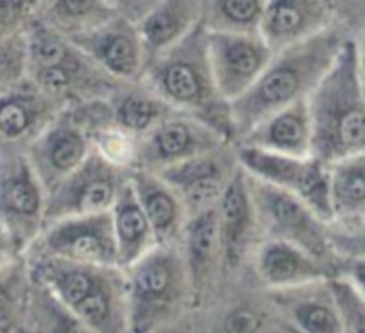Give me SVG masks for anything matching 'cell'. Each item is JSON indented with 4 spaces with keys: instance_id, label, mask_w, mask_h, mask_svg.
I'll return each mask as SVG.
<instances>
[{
    "instance_id": "cell-17",
    "label": "cell",
    "mask_w": 365,
    "mask_h": 333,
    "mask_svg": "<svg viewBox=\"0 0 365 333\" xmlns=\"http://www.w3.org/2000/svg\"><path fill=\"white\" fill-rule=\"evenodd\" d=\"M70 40L120 83H136L142 79L147 58L138 27L125 16L117 15L110 22L70 36Z\"/></svg>"
},
{
    "instance_id": "cell-28",
    "label": "cell",
    "mask_w": 365,
    "mask_h": 333,
    "mask_svg": "<svg viewBox=\"0 0 365 333\" xmlns=\"http://www.w3.org/2000/svg\"><path fill=\"white\" fill-rule=\"evenodd\" d=\"M111 217L117 240L118 265L125 269L158 244L156 235L136 198L131 180L125 181L118 192L111 206Z\"/></svg>"
},
{
    "instance_id": "cell-15",
    "label": "cell",
    "mask_w": 365,
    "mask_h": 333,
    "mask_svg": "<svg viewBox=\"0 0 365 333\" xmlns=\"http://www.w3.org/2000/svg\"><path fill=\"white\" fill-rule=\"evenodd\" d=\"M93 149L91 135L68 106L31 142L26 149L45 192L79 167Z\"/></svg>"
},
{
    "instance_id": "cell-19",
    "label": "cell",
    "mask_w": 365,
    "mask_h": 333,
    "mask_svg": "<svg viewBox=\"0 0 365 333\" xmlns=\"http://www.w3.org/2000/svg\"><path fill=\"white\" fill-rule=\"evenodd\" d=\"M267 296L294 329L307 333L344 332L328 280L267 289Z\"/></svg>"
},
{
    "instance_id": "cell-26",
    "label": "cell",
    "mask_w": 365,
    "mask_h": 333,
    "mask_svg": "<svg viewBox=\"0 0 365 333\" xmlns=\"http://www.w3.org/2000/svg\"><path fill=\"white\" fill-rule=\"evenodd\" d=\"M108 125L133 140L140 138L154 128L158 122L175 113L167 103L150 92L142 81L122 83L106 99Z\"/></svg>"
},
{
    "instance_id": "cell-24",
    "label": "cell",
    "mask_w": 365,
    "mask_h": 333,
    "mask_svg": "<svg viewBox=\"0 0 365 333\" xmlns=\"http://www.w3.org/2000/svg\"><path fill=\"white\" fill-rule=\"evenodd\" d=\"M135 194L153 226L158 244H181L188 215L179 195L158 174L131 169Z\"/></svg>"
},
{
    "instance_id": "cell-35",
    "label": "cell",
    "mask_w": 365,
    "mask_h": 333,
    "mask_svg": "<svg viewBox=\"0 0 365 333\" xmlns=\"http://www.w3.org/2000/svg\"><path fill=\"white\" fill-rule=\"evenodd\" d=\"M43 0H0V36L24 33L36 19Z\"/></svg>"
},
{
    "instance_id": "cell-40",
    "label": "cell",
    "mask_w": 365,
    "mask_h": 333,
    "mask_svg": "<svg viewBox=\"0 0 365 333\" xmlns=\"http://www.w3.org/2000/svg\"><path fill=\"white\" fill-rule=\"evenodd\" d=\"M358 70H360V81L361 88L365 93V34L360 41H358Z\"/></svg>"
},
{
    "instance_id": "cell-12",
    "label": "cell",
    "mask_w": 365,
    "mask_h": 333,
    "mask_svg": "<svg viewBox=\"0 0 365 333\" xmlns=\"http://www.w3.org/2000/svg\"><path fill=\"white\" fill-rule=\"evenodd\" d=\"M47 192L34 173L26 150L0 153V222L26 245V251L45 226Z\"/></svg>"
},
{
    "instance_id": "cell-29",
    "label": "cell",
    "mask_w": 365,
    "mask_h": 333,
    "mask_svg": "<svg viewBox=\"0 0 365 333\" xmlns=\"http://www.w3.org/2000/svg\"><path fill=\"white\" fill-rule=\"evenodd\" d=\"M117 15L110 0H43L34 20L70 38L96 29Z\"/></svg>"
},
{
    "instance_id": "cell-1",
    "label": "cell",
    "mask_w": 365,
    "mask_h": 333,
    "mask_svg": "<svg viewBox=\"0 0 365 333\" xmlns=\"http://www.w3.org/2000/svg\"><path fill=\"white\" fill-rule=\"evenodd\" d=\"M346 38V31L331 24L314 36L274 52L255 85L230 104L237 140L263 118L307 99L335 61Z\"/></svg>"
},
{
    "instance_id": "cell-3",
    "label": "cell",
    "mask_w": 365,
    "mask_h": 333,
    "mask_svg": "<svg viewBox=\"0 0 365 333\" xmlns=\"http://www.w3.org/2000/svg\"><path fill=\"white\" fill-rule=\"evenodd\" d=\"M140 81L172 110L213 125L235 143L231 108L217 90L208 58V33L202 24L147 63Z\"/></svg>"
},
{
    "instance_id": "cell-13",
    "label": "cell",
    "mask_w": 365,
    "mask_h": 333,
    "mask_svg": "<svg viewBox=\"0 0 365 333\" xmlns=\"http://www.w3.org/2000/svg\"><path fill=\"white\" fill-rule=\"evenodd\" d=\"M208 33V58L220 96L233 103L262 76L274 51L259 33Z\"/></svg>"
},
{
    "instance_id": "cell-20",
    "label": "cell",
    "mask_w": 365,
    "mask_h": 333,
    "mask_svg": "<svg viewBox=\"0 0 365 333\" xmlns=\"http://www.w3.org/2000/svg\"><path fill=\"white\" fill-rule=\"evenodd\" d=\"M333 16L331 0H267L259 34L278 52L331 26Z\"/></svg>"
},
{
    "instance_id": "cell-16",
    "label": "cell",
    "mask_w": 365,
    "mask_h": 333,
    "mask_svg": "<svg viewBox=\"0 0 365 333\" xmlns=\"http://www.w3.org/2000/svg\"><path fill=\"white\" fill-rule=\"evenodd\" d=\"M63 108L27 76L0 88V153L26 150Z\"/></svg>"
},
{
    "instance_id": "cell-23",
    "label": "cell",
    "mask_w": 365,
    "mask_h": 333,
    "mask_svg": "<svg viewBox=\"0 0 365 333\" xmlns=\"http://www.w3.org/2000/svg\"><path fill=\"white\" fill-rule=\"evenodd\" d=\"M237 143L272 150V153L290 154V156L314 154L312 153V118L308 97L263 118L251 131L240 136Z\"/></svg>"
},
{
    "instance_id": "cell-21",
    "label": "cell",
    "mask_w": 365,
    "mask_h": 333,
    "mask_svg": "<svg viewBox=\"0 0 365 333\" xmlns=\"http://www.w3.org/2000/svg\"><path fill=\"white\" fill-rule=\"evenodd\" d=\"M194 299H201L215 287L224 272L217 205L188 217L181 240Z\"/></svg>"
},
{
    "instance_id": "cell-31",
    "label": "cell",
    "mask_w": 365,
    "mask_h": 333,
    "mask_svg": "<svg viewBox=\"0 0 365 333\" xmlns=\"http://www.w3.org/2000/svg\"><path fill=\"white\" fill-rule=\"evenodd\" d=\"M267 0H202L201 24L215 33H259Z\"/></svg>"
},
{
    "instance_id": "cell-25",
    "label": "cell",
    "mask_w": 365,
    "mask_h": 333,
    "mask_svg": "<svg viewBox=\"0 0 365 333\" xmlns=\"http://www.w3.org/2000/svg\"><path fill=\"white\" fill-rule=\"evenodd\" d=\"M202 0H160L136 22L147 63L174 47L201 24Z\"/></svg>"
},
{
    "instance_id": "cell-39",
    "label": "cell",
    "mask_w": 365,
    "mask_h": 333,
    "mask_svg": "<svg viewBox=\"0 0 365 333\" xmlns=\"http://www.w3.org/2000/svg\"><path fill=\"white\" fill-rule=\"evenodd\" d=\"M340 275L349 278L365 296V258H344L340 264Z\"/></svg>"
},
{
    "instance_id": "cell-22",
    "label": "cell",
    "mask_w": 365,
    "mask_h": 333,
    "mask_svg": "<svg viewBox=\"0 0 365 333\" xmlns=\"http://www.w3.org/2000/svg\"><path fill=\"white\" fill-rule=\"evenodd\" d=\"M255 269L267 289H283L340 275L335 267L317 260L297 245L272 238H265L256 251Z\"/></svg>"
},
{
    "instance_id": "cell-2",
    "label": "cell",
    "mask_w": 365,
    "mask_h": 333,
    "mask_svg": "<svg viewBox=\"0 0 365 333\" xmlns=\"http://www.w3.org/2000/svg\"><path fill=\"white\" fill-rule=\"evenodd\" d=\"M31 280L54 294L84 329L129 332L125 272L118 265H93L43 253H26Z\"/></svg>"
},
{
    "instance_id": "cell-30",
    "label": "cell",
    "mask_w": 365,
    "mask_h": 333,
    "mask_svg": "<svg viewBox=\"0 0 365 333\" xmlns=\"http://www.w3.org/2000/svg\"><path fill=\"white\" fill-rule=\"evenodd\" d=\"M31 287L26 258L0 267V333L27 329Z\"/></svg>"
},
{
    "instance_id": "cell-34",
    "label": "cell",
    "mask_w": 365,
    "mask_h": 333,
    "mask_svg": "<svg viewBox=\"0 0 365 333\" xmlns=\"http://www.w3.org/2000/svg\"><path fill=\"white\" fill-rule=\"evenodd\" d=\"M26 76V36L24 33L0 36V88Z\"/></svg>"
},
{
    "instance_id": "cell-7",
    "label": "cell",
    "mask_w": 365,
    "mask_h": 333,
    "mask_svg": "<svg viewBox=\"0 0 365 333\" xmlns=\"http://www.w3.org/2000/svg\"><path fill=\"white\" fill-rule=\"evenodd\" d=\"M259 238L297 245L340 272L342 258L331 244V230L303 199L247 173Z\"/></svg>"
},
{
    "instance_id": "cell-33",
    "label": "cell",
    "mask_w": 365,
    "mask_h": 333,
    "mask_svg": "<svg viewBox=\"0 0 365 333\" xmlns=\"http://www.w3.org/2000/svg\"><path fill=\"white\" fill-rule=\"evenodd\" d=\"M274 315L267 314L262 308L251 307V304H238V307L231 308V310L224 315V319L219 324V329L220 332L227 333H255L267 332V329L270 328H278L279 332H282V324L276 321Z\"/></svg>"
},
{
    "instance_id": "cell-6",
    "label": "cell",
    "mask_w": 365,
    "mask_h": 333,
    "mask_svg": "<svg viewBox=\"0 0 365 333\" xmlns=\"http://www.w3.org/2000/svg\"><path fill=\"white\" fill-rule=\"evenodd\" d=\"M124 272L129 332L168 328L194 303L181 244H156Z\"/></svg>"
},
{
    "instance_id": "cell-36",
    "label": "cell",
    "mask_w": 365,
    "mask_h": 333,
    "mask_svg": "<svg viewBox=\"0 0 365 333\" xmlns=\"http://www.w3.org/2000/svg\"><path fill=\"white\" fill-rule=\"evenodd\" d=\"M331 230V244L340 258H365V227L358 230H339L329 226Z\"/></svg>"
},
{
    "instance_id": "cell-18",
    "label": "cell",
    "mask_w": 365,
    "mask_h": 333,
    "mask_svg": "<svg viewBox=\"0 0 365 333\" xmlns=\"http://www.w3.org/2000/svg\"><path fill=\"white\" fill-rule=\"evenodd\" d=\"M224 275H235L259 238L255 205L249 192L247 173L238 163L237 170L217 201Z\"/></svg>"
},
{
    "instance_id": "cell-38",
    "label": "cell",
    "mask_w": 365,
    "mask_h": 333,
    "mask_svg": "<svg viewBox=\"0 0 365 333\" xmlns=\"http://www.w3.org/2000/svg\"><path fill=\"white\" fill-rule=\"evenodd\" d=\"M160 0H110L115 11L120 16H125L131 22H138L140 19L147 15Z\"/></svg>"
},
{
    "instance_id": "cell-9",
    "label": "cell",
    "mask_w": 365,
    "mask_h": 333,
    "mask_svg": "<svg viewBox=\"0 0 365 333\" xmlns=\"http://www.w3.org/2000/svg\"><path fill=\"white\" fill-rule=\"evenodd\" d=\"M238 163L251 176L269 181L303 199L322 220L331 226L333 206L329 192V165L317 156H290L237 143Z\"/></svg>"
},
{
    "instance_id": "cell-4",
    "label": "cell",
    "mask_w": 365,
    "mask_h": 333,
    "mask_svg": "<svg viewBox=\"0 0 365 333\" xmlns=\"http://www.w3.org/2000/svg\"><path fill=\"white\" fill-rule=\"evenodd\" d=\"M312 153L331 165L365 150V93L358 70V40L347 36L308 96Z\"/></svg>"
},
{
    "instance_id": "cell-11",
    "label": "cell",
    "mask_w": 365,
    "mask_h": 333,
    "mask_svg": "<svg viewBox=\"0 0 365 333\" xmlns=\"http://www.w3.org/2000/svg\"><path fill=\"white\" fill-rule=\"evenodd\" d=\"M26 253H43L93 265H118L111 210L47 224Z\"/></svg>"
},
{
    "instance_id": "cell-37",
    "label": "cell",
    "mask_w": 365,
    "mask_h": 333,
    "mask_svg": "<svg viewBox=\"0 0 365 333\" xmlns=\"http://www.w3.org/2000/svg\"><path fill=\"white\" fill-rule=\"evenodd\" d=\"M26 258V245L9 230L6 224L0 222V267Z\"/></svg>"
},
{
    "instance_id": "cell-10",
    "label": "cell",
    "mask_w": 365,
    "mask_h": 333,
    "mask_svg": "<svg viewBox=\"0 0 365 333\" xmlns=\"http://www.w3.org/2000/svg\"><path fill=\"white\" fill-rule=\"evenodd\" d=\"M233 143L213 125L187 113L168 115L135 140L133 169L160 173L165 167Z\"/></svg>"
},
{
    "instance_id": "cell-27",
    "label": "cell",
    "mask_w": 365,
    "mask_h": 333,
    "mask_svg": "<svg viewBox=\"0 0 365 333\" xmlns=\"http://www.w3.org/2000/svg\"><path fill=\"white\" fill-rule=\"evenodd\" d=\"M333 227H365V150L329 165Z\"/></svg>"
},
{
    "instance_id": "cell-14",
    "label": "cell",
    "mask_w": 365,
    "mask_h": 333,
    "mask_svg": "<svg viewBox=\"0 0 365 333\" xmlns=\"http://www.w3.org/2000/svg\"><path fill=\"white\" fill-rule=\"evenodd\" d=\"M238 167L235 143L188 158L154 173L179 195L187 215L192 217L217 205L227 181Z\"/></svg>"
},
{
    "instance_id": "cell-32",
    "label": "cell",
    "mask_w": 365,
    "mask_h": 333,
    "mask_svg": "<svg viewBox=\"0 0 365 333\" xmlns=\"http://www.w3.org/2000/svg\"><path fill=\"white\" fill-rule=\"evenodd\" d=\"M344 332L365 333V296L344 275L328 278Z\"/></svg>"
},
{
    "instance_id": "cell-8",
    "label": "cell",
    "mask_w": 365,
    "mask_h": 333,
    "mask_svg": "<svg viewBox=\"0 0 365 333\" xmlns=\"http://www.w3.org/2000/svg\"><path fill=\"white\" fill-rule=\"evenodd\" d=\"M129 167L115 163L93 145L86 160L47 192L45 226L66 217L111 210L118 192L129 180Z\"/></svg>"
},
{
    "instance_id": "cell-5",
    "label": "cell",
    "mask_w": 365,
    "mask_h": 333,
    "mask_svg": "<svg viewBox=\"0 0 365 333\" xmlns=\"http://www.w3.org/2000/svg\"><path fill=\"white\" fill-rule=\"evenodd\" d=\"M26 76L63 106L108 99L120 81L91 61L68 36L33 20L24 29Z\"/></svg>"
}]
</instances>
